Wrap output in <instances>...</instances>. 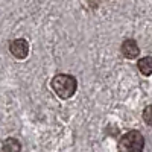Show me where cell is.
I'll use <instances>...</instances> for the list:
<instances>
[{
  "instance_id": "4",
  "label": "cell",
  "mask_w": 152,
  "mask_h": 152,
  "mask_svg": "<svg viewBox=\"0 0 152 152\" xmlns=\"http://www.w3.org/2000/svg\"><path fill=\"white\" fill-rule=\"evenodd\" d=\"M122 53H123L125 58L134 59V58L138 56V53H140V49H138V46L134 40H125L122 43Z\"/></svg>"
},
{
  "instance_id": "1",
  "label": "cell",
  "mask_w": 152,
  "mask_h": 152,
  "mask_svg": "<svg viewBox=\"0 0 152 152\" xmlns=\"http://www.w3.org/2000/svg\"><path fill=\"white\" fill-rule=\"evenodd\" d=\"M145 148V138L140 131H128L119 140L117 149L119 152H142Z\"/></svg>"
},
{
  "instance_id": "3",
  "label": "cell",
  "mask_w": 152,
  "mask_h": 152,
  "mask_svg": "<svg viewBox=\"0 0 152 152\" xmlns=\"http://www.w3.org/2000/svg\"><path fill=\"white\" fill-rule=\"evenodd\" d=\"M9 52L12 56H15L17 59H24L29 55V44L24 38H17V40L11 41L9 44Z\"/></svg>"
},
{
  "instance_id": "6",
  "label": "cell",
  "mask_w": 152,
  "mask_h": 152,
  "mask_svg": "<svg viewBox=\"0 0 152 152\" xmlns=\"http://www.w3.org/2000/svg\"><path fill=\"white\" fill-rule=\"evenodd\" d=\"M20 149H21V145L17 138L9 137L3 142V152H20Z\"/></svg>"
},
{
  "instance_id": "2",
  "label": "cell",
  "mask_w": 152,
  "mask_h": 152,
  "mask_svg": "<svg viewBox=\"0 0 152 152\" xmlns=\"http://www.w3.org/2000/svg\"><path fill=\"white\" fill-rule=\"evenodd\" d=\"M76 79L70 75H56L52 79V88L61 99L72 97L76 91Z\"/></svg>"
},
{
  "instance_id": "7",
  "label": "cell",
  "mask_w": 152,
  "mask_h": 152,
  "mask_svg": "<svg viewBox=\"0 0 152 152\" xmlns=\"http://www.w3.org/2000/svg\"><path fill=\"white\" fill-rule=\"evenodd\" d=\"M143 120L149 126H152V107H146L145 108V111H143Z\"/></svg>"
},
{
  "instance_id": "8",
  "label": "cell",
  "mask_w": 152,
  "mask_h": 152,
  "mask_svg": "<svg viewBox=\"0 0 152 152\" xmlns=\"http://www.w3.org/2000/svg\"><path fill=\"white\" fill-rule=\"evenodd\" d=\"M93 6H97V2H96V0H93V3H91Z\"/></svg>"
},
{
  "instance_id": "5",
  "label": "cell",
  "mask_w": 152,
  "mask_h": 152,
  "mask_svg": "<svg viewBox=\"0 0 152 152\" xmlns=\"http://www.w3.org/2000/svg\"><path fill=\"white\" fill-rule=\"evenodd\" d=\"M137 66H138V70H140L145 76L152 75V56H145V58H142L140 61L137 62Z\"/></svg>"
}]
</instances>
